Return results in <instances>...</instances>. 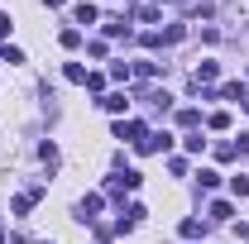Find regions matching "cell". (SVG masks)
Here are the masks:
<instances>
[{
    "label": "cell",
    "mask_w": 249,
    "mask_h": 244,
    "mask_svg": "<svg viewBox=\"0 0 249 244\" xmlns=\"http://www.w3.org/2000/svg\"><path fill=\"white\" fill-rule=\"evenodd\" d=\"M139 134H144V124H120V139H134L139 144Z\"/></svg>",
    "instance_id": "6da1fadb"
}]
</instances>
